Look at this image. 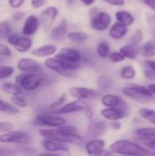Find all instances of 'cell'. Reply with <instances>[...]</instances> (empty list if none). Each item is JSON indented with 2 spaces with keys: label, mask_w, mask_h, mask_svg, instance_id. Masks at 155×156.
I'll list each match as a JSON object with an SVG mask.
<instances>
[{
  "label": "cell",
  "mask_w": 155,
  "mask_h": 156,
  "mask_svg": "<svg viewBox=\"0 0 155 156\" xmlns=\"http://www.w3.org/2000/svg\"><path fill=\"white\" fill-rule=\"evenodd\" d=\"M107 130V123L104 122H90L88 129V133L93 137L97 138L100 135H102Z\"/></svg>",
  "instance_id": "20"
},
{
  "label": "cell",
  "mask_w": 155,
  "mask_h": 156,
  "mask_svg": "<svg viewBox=\"0 0 155 156\" xmlns=\"http://www.w3.org/2000/svg\"><path fill=\"white\" fill-rule=\"evenodd\" d=\"M127 32H128L127 26H125L120 22H116L110 28L109 34L113 39H121L127 34Z\"/></svg>",
  "instance_id": "21"
},
{
  "label": "cell",
  "mask_w": 155,
  "mask_h": 156,
  "mask_svg": "<svg viewBox=\"0 0 155 156\" xmlns=\"http://www.w3.org/2000/svg\"><path fill=\"white\" fill-rule=\"evenodd\" d=\"M141 39H142V33L138 30L132 37V43H138Z\"/></svg>",
  "instance_id": "46"
},
{
  "label": "cell",
  "mask_w": 155,
  "mask_h": 156,
  "mask_svg": "<svg viewBox=\"0 0 155 156\" xmlns=\"http://www.w3.org/2000/svg\"><path fill=\"white\" fill-rule=\"evenodd\" d=\"M31 47H32V39L27 36H23V37L20 36L16 43L14 45L15 49L21 53L27 52L28 50H30Z\"/></svg>",
  "instance_id": "22"
},
{
  "label": "cell",
  "mask_w": 155,
  "mask_h": 156,
  "mask_svg": "<svg viewBox=\"0 0 155 156\" xmlns=\"http://www.w3.org/2000/svg\"><path fill=\"white\" fill-rule=\"evenodd\" d=\"M58 59H66V60H73V61H81L82 56L81 53L75 49L70 48H61L58 53L55 56Z\"/></svg>",
  "instance_id": "15"
},
{
  "label": "cell",
  "mask_w": 155,
  "mask_h": 156,
  "mask_svg": "<svg viewBox=\"0 0 155 156\" xmlns=\"http://www.w3.org/2000/svg\"><path fill=\"white\" fill-rule=\"evenodd\" d=\"M115 17L117 19L118 22L125 25V26H131L132 25L134 18L132 16V15L127 11H118L115 13Z\"/></svg>",
  "instance_id": "25"
},
{
  "label": "cell",
  "mask_w": 155,
  "mask_h": 156,
  "mask_svg": "<svg viewBox=\"0 0 155 156\" xmlns=\"http://www.w3.org/2000/svg\"><path fill=\"white\" fill-rule=\"evenodd\" d=\"M30 142V136L22 131H8L0 134V143L2 144H25Z\"/></svg>",
  "instance_id": "6"
},
{
  "label": "cell",
  "mask_w": 155,
  "mask_h": 156,
  "mask_svg": "<svg viewBox=\"0 0 155 156\" xmlns=\"http://www.w3.org/2000/svg\"><path fill=\"white\" fill-rule=\"evenodd\" d=\"M121 123L118 122L117 121H111V123H110V127L112 129V130H119L121 128Z\"/></svg>",
  "instance_id": "47"
},
{
  "label": "cell",
  "mask_w": 155,
  "mask_h": 156,
  "mask_svg": "<svg viewBox=\"0 0 155 156\" xmlns=\"http://www.w3.org/2000/svg\"><path fill=\"white\" fill-rule=\"evenodd\" d=\"M136 134L143 138L155 139V128H142L136 131Z\"/></svg>",
  "instance_id": "33"
},
{
  "label": "cell",
  "mask_w": 155,
  "mask_h": 156,
  "mask_svg": "<svg viewBox=\"0 0 155 156\" xmlns=\"http://www.w3.org/2000/svg\"><path fill=\"white\" fill-rule=\"evenodd\" d=\"M42 147L44 148V150L48 151L49 154H55V153H60V152L68 153L69 151L67 144L50 140V139H45L42 142Z\"/></svg>",
  "instance_id": "13"
},
{
  "label": "cell",
  "mask_w": 155,
  "mask_h": 156,
  "mask_svg": "<svg viewBox=\"0 0 155 156\" xmlns=\"http://www.w3.org/2000/svg\"><path fill=\"white\" fill-rule=\"evenodd\" d=\"M58 14V10L56 6L52 5V6H48V8H46L44 11H42L39 15V23L40 25H42L43 29L48 32L51 29L52 25L57 17Z\"/></svg>",
  "instance_id": "8"
},
{
  "label": "cell",
  "mask_w": 155,
  "mask_h": 156,
  "mask_svg": "<svg viewBox=\"0 0 155 156\" xmlns=\"http://www.w3.org/2000/svg\"><path fill=\"white\" fill-rule=\"evenodd\" d=\"M69 93L71 97L83 101L95 100L100 97V92L99 90L85 87H72L69 90Z\"/></svg>",
  "instance_id": "7"
},
{
  "label": "cell",
  "mask_w": 155,
  "mask_h": 156,
  "mask_svg": "<svg viewBox=\"0 0 155 156\" xmlns=\"http://www.w3.org/2000/svg\"><path fill=\"white\" fill-rule=\"evenodd\" d=\"M90 109L89 104L87 103L86 101L83 100H78L76 99V101L69 102L63 106H60L59 108H58L55 111H52L51 113L54 114H69V113H74V112H88Z\"/></svg>",
  "instance_id": "5"
},
{
  "label": "cell",
  "mask_w": 155,
  "mask_h": 156,
  "mask_svg": "<svg viewBox=\"0 0 155 156\" xmlns=\"http://www.w3.org/2000/svg\"><path fill=\"white\" fill-rule=\"evenodd\" d=\"M111 83H110V80L107 77L105 76H101L100 79H99V86L101 90H107L109 89Z\"/></svg>",
  "instance_id": "40"
},
{
  "label": "cell",
  "mask_w": 155,
  "mask_h": 156,
  "mask_svg": "<svg viewBox=\"0 0 155 156\" xmlns=\"http://www.w3.org/2000/svg\"><path fill=\"white\" fill-rule=\"evenodd\" d=\"M135 75H136V71L134 68L131 65L123 67L121 71V77L124 80H132L135 77Z\"/></svg>",
  "instance_id": "32"
},
{
  "label": "cell",
  "mask_w": 155,
  "mask_h": 156,
  "mask_svg": "<svg viewBox=\"0 0 155 156\" xmlns=\"http://www.w3.org/2000/svg\"><path fill=\"white\" fill-rule=\"evenodd\" d=\"M6 105H7V102L2 101L0 99V112H5V110H6Z\"/></svg>",
  "instance_id": "50"
},
{
  "label": "cell",
  "mask_w": 155,
  "mask_h": 156,
  "mask_svg": "<svg viewBox=\"0 0 155 156\" xmlns=\"http://www.w3.org/2000/svg\"><path fill=\"white\" fill-rule=\"evenodd\" d=\"M17 69L21 72L35 73V72H42L43 66L35 59H32L29 58H23L18 60Z\"/></svg>",
  "instance_id": "10"
},
{
  "label": "cell",
  "mask_w": 155,
  "mask_h": 156,
  "mask_svg": "<svg viewBox=\"0 0 155 156\" xmlns=\"http://www.w3.org/2000/svg\"><path fill=\"white\" fill-rule=\"evenodd\" d=\"M102 1L112 5H124V0H102Z\"/></svg>",
  "instance_id": "45"
},
{
  "label": "cell",
  "mask_w": 155,
  "mask_h": 156,
  "mask_svg": "<svg viewBox=\"0 0 155 156\" xmlns=\"http://www.w3.org/2000/svg\"><path fill=\"white\" fill-rule=\"evenodd\" d=\"M81 1V3H83L85 5H91L94 2H95V0H80Z\"/></svg>",
  "instance_id": "51"
},
{
  "label": "cell",
  "mask_w": 155,
  "mask_h": 156,
  "mask_svg": "<svg viewBox=\"0 0 155 156\" xmlns=\"http://www.w3.org/2000/svg\"><path fill=\"white\" fill-rule=\"evenodd\" d=\"M14 73V69L11 66L0 65V80L10 77Z\"/></svg>",
  "instance_id": "34"
},
{
  "label": "cell",
  "mask_w": 155,
  "mask_h": 156,
  "mask_svg": "<svg viewBox=\"0 0 155 156\" xmlns=\"http://www.w3.org/2000/svg\"><path fill=\"white\" fill-rule=\"evenodd\" d=\"M100 115L108 121H118L123 118L126 113L123 108L119 107H107L100 112Z\"/></svg>",
  "instance_id": "14"
},
{
  "label": "cell",
  "mask_w": 155,
  "mask_h": 156,
  "mask_svg": "<svg viewBox=\"0 0 155 156\" xmlns=\"http://www.w3.org/2000/svg\"><path fill=\"white\" fill-rule=\"evenodd\" d=\"M139 141H141V143L147 147L149 150L153 151L155 153V139H152V138H143L140 137L139 139H137Z\"/></svg>",
  "instance_id": "36"
},
{
  "label": "cell",
  "mask_w": 155,
  "mask_h": 156,
  "mask_svg": "<svg viewBox=\"0 0 155 156\" xmlns=\"http://www.w3.org/2000/svg\"><path fill=\"white\" fill-rule=\"evenodd\" d=\"M105 143L102 140L93 139L86 144L85 149L89 155H100L103 154Z\"/></svg>",
  "instance_id": "16"
},
{
  "label": "cell",
  "mask_w": 155,
  "mask_h": 156,
  "mask_svg": "<svg viewBox=\"0 0 155 156\" xmlns=\"http://www.w3.org/2000/svg\"><path fill=\"white\" fill-rule=\"evenodd\" d=\"M146 65L149 67L151 70H153L155 73V61L154 60H146Z\"/></svg>",
  "instance_id": "48"
},
{
  "label": "cell",
  "mask_w": 155,
  "mask_h": 156,
  "mask_svg": "<svg viewBox=\"0 0 155 156\" xmlns=\"http://www.w3.org/2000/svg\"><path fill=\"white\" fill-rule=\"evenodd\" d=\"M14 127L13 123L8 122H0V133L8 132L10 130H12Z\"/></svg>",
  "instance_id": "41"
},
{
  "label": "cell",
  "mask_w": 155,
  "mask_h": 156,
  "mask_svg": "<svg viewBox=\"0 0 155 156\" xmlns=\"http://www.w3.org/2000/svg\"><path fill=\"white\" fill-rule=\"evenodd\" d=\"M0 56L4 57V58H8L12 56V51L9 48V47H7L5 44H0Z\"/></svg>",
  "instance_id": "39"
},
{
  "label": "cell",
  "mask_w": 155,
  "mask_h": 156,
  "mask_svg": "<svg viewBox=\"0 0 155 156\" xmlns=\"http://www.w3.org/2000/svg\"><path fill=\"white\" fill-rule=\"evenodd\" d=\"M68 32V21L66 18H62L58 26L50 30V37L55 40H59L63 38Z\"/></svg>",
  "instance_id": "18"
},
{
  "label": "cell",
  "mask_w": 155,
  "mask_h": 156,
  "mask_svg": "<svg viewBox=\"0 0 155 156\" xmlns=\"http://www.w3.org/2000/svg\"><path fill=\"white\" fill-rule=\"evenodd\" d=\"M39 19L34 15L27 16L24 22V26L22 27V33L24 36L31 37L37 33L39 28Z\"/></svg>",
  "instance_id": "12"
},
{
  "label": "cell",
  "mask_w": 155,
  "mask_h": 156,
  "mask_svg": "<svg viewBox=\"0 0 155 156\" xmlns=\"http://www.w3.org/2000/svg\"><path fill=\"white\" fill-rule=\"evenodd\" d=\"M66 98H67V96H66V93H62L54 102H52L50 105H49V109L50 110H52V111H55V110H57L58 108H59L60 106H62L64 103H65V101H66Z\"/></svg>",
  "instance_id": "35"
},
{
  "label": "cell",
  "mask_w": 155,
  "mask_h": 156,
  "mask_svg": "<svg viewBox=\"0 0 155 156\" xmlns=\"http://www.w3.org/2000/svg\"><path fill=\"white\" fill-rule=\"evenodd\" d=\"M24 16H25L24 12H22V11H16V12H15L12 15V19L14 21H20V20L23 19Z\"/></svg>",
  "instance_id": "44"
},
{
  "label": "cell",
  "mask_w": 155,
  "mask_h": 156,
  "mask_svg": "<svg viewBox=\"0 0 155 156\" xmlns=\"http://www.w3.org/2000/svg\"><path fill=\"white\" fill-rule=\"evenodd\" d=\"M11 101L14 105H16V107H20V108H25L26 106V101L24 98L20 97L19 95H14L11 98Z\"/></svg>",
  "instance_id": "37"
},
{
  "label": "cell",
  "mask_w": 155,
  "mask_h": 156,
  "mask_svg": "<svg viewBox=\"0 0 155 156\" xmlns=\"http://www.w3.org/2000/svg\"><path fill=\"white\" fill-rule=\"evenodd\" d=\"M110 150L114 154H123V155H155L154 152L149 149H145L143 146L127 140H119L114 142L111 145Z\"/></svg>",
  "instance_id": "1"
},
{
  "label": "cell",
  "mask_w": 155,
  "mask_h": 156,
  "mask_svg": "<svg viewBox=\"0 0 155 156\" xmlns=\"http://www.w3.org/2000/svg\"><path fill=\"white\" fill-rule=\"evenodd\" d=\"M97 54L100 58H107L110 55V46L106 41H101L97 47Z\"/></svg>",
  "instance_id": "30"
},
{
  "label": "cell",
  "mask_w": 155,
  "mask_h": 156,
  "mask_svg": "<svg viewBox=\"0 0 155 156\" xmlns=\"http://www.w3.org/2000/svg\"><path fill=\"white\" fill-rule=\"evenodd\" d=\"M144 3L153 10L155 11V0H144Z\"/></svg>",
  "instance_id": "49"
},
{
  "label": "cell",
  "mask_w": 155,
  "mask_h": 156,
  "mask_svg": "<svg viewBox=\"0 0 155 156\" xmlns=\"http://www.w3.org/2000/svg\"><path fill=\"white\" fill-rule=\"evenodd\" d=\"M109 58H110V60L111 62L118 63V62L123 61L125 58H124V56L121 52H112V53H110Z\"/></svg>",
  "instance_id": "38"
},
{
  "label": "cell",
  "mask_w": 155,
  "mask_h": 156,
  "mask_svg": "<svg viewBox=\"0 0 155 156\" xmlns=\"http://www.w3.org/2000/svg\"><path fill=\"white\" fill-rule=\"evenodd\" d=\"M148 88H149V90H150L153 93H154L155 94V84H151V85H149Z\"/></svg>",
  "instance_id": "52"
},
{
  "label": "cell",
  "mask_w": 155,
  "mask_h": 156,
  "mask_svg": "<svg viewBox=\"0 0 155 156\" xmlns=\"http://www.w3.org/2000/svg\"><path fill=\"white\" fill-rule=\"evenodd\" d=\"M44 65H45L46 68L49 69L50 70H52V71H54V72H56L58 74H60V75H62L64 77H67V78L75 77L74 71L66 69L56 58H47L44 61Z\"/></svg>",
  "instance_id": "11"
},
{
  "label": "cell",
  "mask_w": 155,
  "mask_h": 156,
  "mask_svg": "<svg viewBox=\"0 0 155 156\" xmlns=\"http://www.w3.org/2000/svg\"><path fill=\"white\" fill-rule=\"evenodd\" d=\"M31 5L34 8H40L41 6L45 5L46 0H31Z\"/></svg>",
  "instance_id": "43"
},
{
  "label": "cell",
  "mask_w": 155,
  "mask_h": 156,
  "mask_svg": "<svg viewBox=\"0 0 155 156\" xmlns=\"http://www.w3.org/2000/svg\"><path fill=\"white\" fill-rule=\"evenodd\" d=\"M90 27L94 30L97 31H101L107 29L111 22V16L103 11H93L90 13Z\"/></svg>",
  "instance_id": "4"
},
{
  "label": "cell",
  "mask_w": 155,
  "mask_h": 156,
  "mask_svg": "<svg viewBox=\"0 0 155 156\" xmlns=\"http://www.w3.org/2000/svg\"><path fill=\"white\" fill-rule=\"evenodd\" d=\"M56 52H57V47L51 44L43 45V46H40L39 48H37L31 50V54L38 58L49 57L55 54Z\"/></svg>",
  "instance_id": "19"
},
{
  "label": "cell",
  "mask_w": 155,
  "mask_h": 156,
  "mask_svg": "<svg viewBox=\"0 0 155 156\" xmlns=\"http://www.w3.org/2000/svg\"><path fill=\"white\" fill-rule=\"evenodd\" d=\"M26 0H8V4L13 8H19L23 5Z\"/></svg>",
  "instance_id": "42"
},
{
  "label": "cell",
  "mask_w": 155,
  "mask_h": 156,
  "mask_svg": "<svg viewBox=\"0 0 155 156\" xmlns=\"http://www.w3.org/2000/svg\"><path fill=\"white\" fill-rule=\"evenodd\" d=\"M122 91L125 96H128V97H130V98H132V99H133L135 101H141V102L148 101L151 98H153V97H148V96L144 95L143 92H141L139 90H137L133 85L122 88Z\"/></svg>",
  "instance_id": "17"
},
{
  "label": "cell",
  "mask_w": 155,
  "mask_h": 156,
  "mask_svg": "<svg viewBox=\"0 0 155 156\" xmlns=\"http://www.w3.org/2000/svg\"><path fill=\"white\" fill-rule=\"evenodd\" d=\"M68 38L72 41V42H78V43H80V42H84L86 40L89 39V35L84 33V32H69L68 33L67 35Z\"/></svg>",
  "instance_id": "27"
},
{
  "label": "cell",
  "mask_w": 155,
  "mask_h": 156,
  "mask_svg": "<svg viewBox=\"0 0 155 156\" xmlns=\"http://www.w3.org/2000/svg\"><path fill=\"white\" fill-rule=\"evenodd\" d=\"M120 52L124 56V58L133 59L137 57V49L132 45H125L121 48Z\"/></svg>",
  "instance_id": "26"
},
{
  "label": "cell",
  "mask_w": 155,
  "mask_h": 156,
  "mask_svg": "<svg viewBox=\"0 0 155 156\" xmlns=\"http://www.w3.org/2000/svg\"><path fill=\"white\" fill-rule=\"evenodd\" d=\"M142 54L144 57H153L155 55V40L148 41L144 46L143 47L142 49Z\"/></svg>",
  "instance_id": "28"
},
{
  "label": "cell",
  "mask_w": 155,
  "mask_h": 156,
  "mask_svg": "<svg viewBox=\"0 0 155 156\" xmlns=\"http://www.w3.org/2000/svg\"><path fill=\"white\" fill-rule=\"evenodd\" d=\"M12 33V28L8 23V21L4 20L0 22V38L6 39L7 37Z\"/></svg>",
  "instance_id": "29"
},
{
  "label": "cell",
  "mask_w": 155,
  "mask_h": 156,
  "mask_svg": "<svg viewBox=\"0 0 155 156\" xmlns=\"http://www.w3.org/2000/svg\"><path fill=\"white\" fill-rule=\"evenodd\" d=\"M1 90L4 92H5L7 94H10L12 96L20 95L23 92L22 88L16 82H15V83H13V82H4L1 85Z\"/></svg>",
  "instance_id": "24"
},
{
  "label": "cell",
  "mask_w": 155,
  "mask_h": 156,
  "mask_svg": "<svg viewBox=\"0 0 155 156\" xmlns=\"http://www.w3.org/2000/svg\"><path fill=\"white\" fill-rule=\"evenodd\" d=\"M74 1H75V0H66V2H67L68 5H71Z\"/></svg>",
  "instance_id": "53"
},
{
  "label": "cell",
  "mask_w": 155,
  "mask_h": 156,
  "mask_svg": "<svg viewBox=\"0 0 155 156\" xmlns=\"http://www.w3.org/2000/svg\"><path fill=\"white\" fill-rule=\"evenodd\" d=\"M139 114L144 118L145 120L149 121L152 123L155 124V111L154 110H151V109H147V108H143L139 110Z\"/></svg>",
  "instance_id": "31"
},
{
  "label": "cell",
  "mask_w": 155,
  "mask_h": 156,
  "mask_svg": "<svg viewBox=\"0 0 155 156\" xmlns=\"http://www.w3.org/2000/svg\"><path fill=\"white\" fill-rule=\"evenodd\" d=\"M45 80V74L43 72L35 73H26L23 72L16 77V82L22 88V90L26 91H31L37 90L40 87Z\"/></svg>",
  "instance_id": "3"
},
{
  "label": "cell",
  "mask_w": 155,
  "mask_h": 156,
  "mask_svg": "<svg viewBox=\"0 0 155 156\" xmlns=\"http://www.w3.org/2000/svg\"><path fill=\"white\" fill-rule=\"evenodd\" d=\"M40 136L44 139H50L72 145H80L82 144V137L77 133H67L57 129H42L39 131Z\"/></svg>",
  "instance_id": "2"
},
{
  "label": "cell",
  "mask_w": 155,
  "mask_h": 156,
  "mask_svg": "<svg viewBox=\"0 0 155 156\" xmlns=\"http://www.w3.org/2000/svg\"><path fill=\"white\" fill-rule=\"evenodd\" d=\"M38 124L40 125H45V126H49V127H59L61 125L66 124V121L64 118L58 116V114L54 113H42L38 114L36 117L35 120Z\"/></svg>",
  "instance_id": "9"
},
{
  "label": "cell",
  "mask_w": 155,
  "mask_h": 156,
  "mask_svg": "<svg viewBox=\"0 0 155 156\" xmlns=\"http://www.w3.org/2000/svg\"><path fill=\"white\" fill-rule=\"evenodd\" d=\"M122 102L123 101L114 94H106L101 97V103L106 107H119Z\"/></svg>",
  "instance_id": "23"
},
{
  "label": "cell",
  "mask_w": 155,
  "mask_h": 156,
  "mask_svg": "<svg viewBox=\"0 0 155 156\" xmlns=\"http://www.w3.org/2000/svg\"><path fill=\"white\" fill-rule=\"evenodd\" d=\"M3 58H4V57H2V56H0V63H1V62H2V61L4 60V59H3Z\"/></svg>",
  "instance_id": "54"
}]
</instances>
